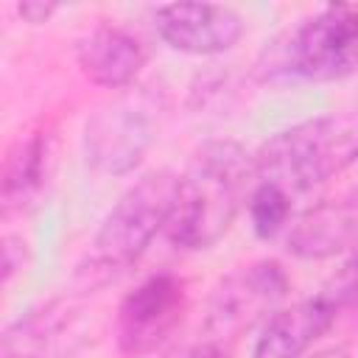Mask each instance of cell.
Instances as JSON below:
<instances>
[{
  "instance_id": "cell-1",
  "label": "cell",
  "mask_w": 358,
  "mask_h": 358,
  "mask_svg": "<svg viewBox=\"0 0 358 358\" xmlns=\"http://www.w3.org/2000/svg\"><path fill=\"white\" fill-rule=\"evenodd\" d=\"M255 190V154L235 140H210L190 157L176 185L168 238L187 252L210 249L232 227Z\"/></svg>"
},
{
  "instance_id": "cell-2",
  "label": "cell",
  "mask_w": 358,
  "mask_h": 358,
  "mask_svg": "<svg viewBox=\"0 0 358 358\" xmlns=\"http://www.w3.org/2000/svg\"><path fill=\"white\" fill-rule=\"evenodd\" d=\"M358 162V112L319 115L271 134L255 151V182L308 193Z\"/></svg>"
},
{
  "instance_id": "cell-3",
  "label": "cell",
  "mask_w": 358,
  "mask_h": 358,
  "mask_svg": "<svg viewBox=\"0 0 358 358\" xmlns=\"http://www.w3.org/2000/svg\"><path fill=\"white\" fill-rule=\"evenodd\" d=\"M179 176L171 171H151L140 176L101 221L92 249L78 268L87 288H98L129 271L151 246L173 213Z\"/></svg>"
},
{
  "instance_id": "cell-4",
  "label": "cell",
  "mask_w": 358,
  "mask_h": 358,
  "mask_svg": "<svg viewBox=\"0 0 358 358\" xmlns=\"http://www.w3.org/2000/svg\"><path fill=\"white\" fill-rule=\"evenodd\" d=\"M285 294L288 277L274 260H257L229 271L207 299L196 347L227 350L238 336L266 322Z\"/></svg>"
},
{
  "instance_id": "cell-5",
  "label": "cell",
  "mask_w": 358,
  "mask_h": 358,
  "mask_svg": "<svg viewBox=\"0 0 358 358\" xmlns=\"http://www.w3.org/2000/svg\"><path fill=\"white\" fill-rule=\"evenodd\" d=\"M285 67L305 81H338L358 70V6H324L285 45Z\"/></svg>"
},
{
  "instance_id": "cell-6",
  "label": "cell",
  "mask_w": 358,
  "mask_h": 358,
  "mask_svg": "<svg viewBox=\"0 0 358 358\" xmlns=\"http://www.w3.org/2000/svg\"><path fill=\"white\" fill-rule=\"evenodd\" d=\"M187 291L176 274H151L129 291L115 313V338L123 358H148L179 327Z\"/></svg>"
},
{
  "instance_id": "cell-7",
  "label": "cell",
  "mask_w": 358,
  "mask_h": 358,
  "mask_svg": "<svg viewBox=\"0 0 358 358\" xmlns=\"http://www.w3.org/2000/svg\"><path fill=\"white\" fill-rule=\"evenodd\" d=\"M90 333L92 313L73 296H56L3 330L0 358H76Z\"/></svg>"
},
{
  "instance_id": "cell-8",
  "label": "cell",
  "mask_w": 358,
  "mask_h": 358,
  "mask_svg": "<svg viewBox=\"0 0 358 358\" xmlns=\"http://www.w3.org/2000/svg\"><path fill=\"white\" fill-rule=\"evenodd\" d=\"M154 140L148 109L137 98H117L101 106L84 129V154L92 171L106 176L131 173Z\"/></svg>"
},
{
  "instance_id": "cell-9",
  "label": "cell",
  "mask_w": 358,
  "mask_h": 358,
  "mask_svg": "<svg viewBox=\"0 0 358 358\" xmlns=\"http://www.w3.org/2000/svg\"><path fill=\"white\" fill-rule=\"evenodd\" d=\"M159 39L190 56H213L229 50L241 34L243 20L229 6L215 3H171L159 6L154 14Z\"/></svg>"
},
{
  "instance_id": "cell-10",
  "label": "cell",
  "mask_w": 358,
  "mask_h": 358,
  "mask_svg": "<svg viewBox=\"0 0 358 358\" xmlns=\"http://www.w3.org/2000/svg\"><path fill=\"white\" fill-rule=\"evenodd\" d=\"M358 246V187L308 210L288 232V252L324 260Z\"/></svg>"
},
{
  "instance_id": "cell-11",
  "label": "cell",
  "mask_w": 358,
  "mask_h": 358,
  "mask_svg": "<svg viewBox=\"0 0 358 358\" xmlns=\"http://www.w3.org/2000/svg\"><path fill=\"white\" fill-rule=\"evenodd\" d=\"M336 313L338 308L324 294L274 310L263 322L252 358H305L308 347L336 322Z\"/></svg>"
},
{
  "instance_id": "cell-12",
  "label": "cell",
  "mask_w": 358,
  "mask_h": 358,
  "mask_svg": "<svg viewBox=\"0 0 358 358\" xmlns=\"http://www.w3.org/2000/svg\"><path fill=\"white\" fill-rule=\"evenodd\" d=\"M78 67L81 73L106 90H123L129 87L143 64H145V50L143 45L123 28L117 25H98L92 28L81 42H78Z\"/></svg>"
},
{
  "instance_id": "cell-13",
  "label": "cell",
  "mask_w": 358,
  "mask_h": 358,
  "mask_svg": "<svg viewBox=\"0 0 358 358\" xmlns=\"http://www.w3.org/2000/svg\"><path fill=\"white\" fill-rule=\"evenodd\" d=\"M53 171V137L45 131L14 140L3 162V215L25 213L42 196Z\"/></svg>"
},
{
  "instance_id": "cell-14",
  "label": "cell",
  "mask_w": 358,
  "mask_h": 358,
  "mask_svg": "<svg viewBox=\"0 0 358 358\" xmlns=\"http://www.w3.org/2000/svg\"><path fill=\"white\" fill-rule=\"evenodd\" d=\"M291 215V196L282 193L274 185H263L255 182V190L249 196V218H252V229L260 238H274L285 221Z\"/></svg>"
},
{
  "instance_id": "cell-15",
  "label": "cell",
  "mask_w": 358,
  "mask_h": 358,
  "mask_svg": "<svg viewBox=\"0 0 358 358\" xmlns=\"http://www.w3.org/2000/svg\"><path fill=\"white\" fill-rule=\"evenodd\" d=\"M322 294H324L338 310L358 302V246L350 252V257L341 263V268L324 282Z\"/></svg>"
},
{
  "instance_id": "cell-16",
  "label": "cell",
  "mask_w": 358,
  "mask_h": 358,
  "mask_svg": "<svg viewBox=\"0 0 358 358\" xmlns=\"http://www.w3.org/2000/svg\"><path fill=\"white\" fill-rule=\"evenodd\" d=\"M17 11H20V17H22L25 22L42 25V22H48V20L59 11V6H56V3H36V0H28V3H20Z\"/></svg>"
},
{
  "instance_id": "cell-17",
  "label": "cell",
  "mask_w": 358,
  "mask_h": 358,
  "mask_svg": "<svg viewBox=\"0 0 358 358\" xmlns=\"http://www.w3.org/2000/svg\"><path fill=\"white\" fill-rule=\"evenodd\" d=\"M190 358H229L227 350H213V347H196Z\"/></svg>"
},
{
  "instance_id": "cell-18",
  "label": "cell",
  "mask_w": 358,
  "mask_h": 358,
  "mask_svg": "<svg viewBox=\"0 0 358 358\" xmlns=\"http://www.w3.org/2000/svg\"><path fill=\"white\" fill-rule=\"evenodd\" d=\"M310 358H350V352L344 347H330V350H322V352H316Z\"/></svg>"
}]
</instances>
